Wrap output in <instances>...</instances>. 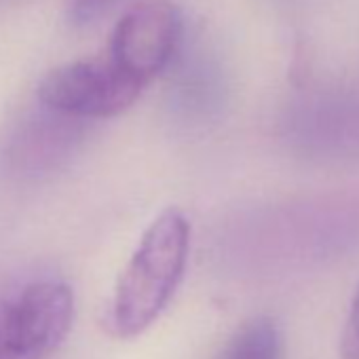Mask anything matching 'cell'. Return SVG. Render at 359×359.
I'll list each match as a JSON object with an SVG mask.
<instances>
[{
    "instance_id": "7",
    "label": "cell",
    "mask_w": 359,
    "mask_h": 359,
    "mask_svg": "<svg viewBox=\"0 0 359 359\" xmlns=\"http://www.w3.org/2000/svg\"><path fill=\"white\" fill-rule=\"evenodd\" d=\"M340 355L342 359H359V287L351 300V309L340 336Z\"/></svg>"
},
{
    "instance_id": "3",
    "label": "cell",
    "mask_w": 359,
    "mask_h": 359,
    "mask_svg": "<svg viewBox=\"0 0 359 359\" xmlns=\"http://www.w3.org/2000/svg\"><path fill=\"white\" fill-rule=\"evenodd\" d=\"M144 87L104 51L49 70L39 83V100L64 118H110L131 108Z\"/></svg>"
},
{
    "instance_id": "5",
    "label": "cell",
    "mask_w": 359,
    "mask_h": 359,
    "mask_svg": "<svg viewBox=\"0 0 359 359\" xmlns=\"http://www.w3.org/2000/svg\"><path fill=\"white\" fill-rule=\"evenodd\" d=\"M218 359H281V334L273 319L245 321L226 342Z\"/></svg>"
},
{
    "instance_id": "6",
    "label": "cell",
    "mask_w": 359,
    "mask_h": 359,
    "mask_svg": "<svg viewBox=\"0 0 359 359\" xmlns=\"http://www.w3.org/2000/svg\"><path fill=\"white\" fill-rule=\"evenodd\" d=\"M125 0H70V20L76 26H91L110 15Z\"/></svg>"
},
{
    "instance_id": "1",
    "label": "cell",
    "mask_w": 359,
    "mask_h": 359,
    "mask_svg": "<svg viewBox=\"0 0 359 359\" xmlns=\"http://www.w3.org/2000/svg\"><path fill=\"white\" fill-rule=\"evenodd\" d=\"M189 250L191 224L182 212L165 210L150 222L106 309L104 323L112 336H140L161 317L184 277Z\"/></svg>"
},
{
    "instance_id": "4",
    "label": "cell",
    "mask_w": 359,
    "mask_h": 359,
    "mask_svg": "<svg viewBox=\"0 0 359 359\" xmlns=\"http://www.w3.org/2000/svg\"><path fill=\"white\" fill-rule=\"evenodd\" d=\"M182 11L173 0H137L116 22L106 53L148 85L171 62L182 39Z\"/></svg>"
},
{
    "instance_id": "2",
    "label": "cell",
    "mask_w": 359,
    "mask_h": 359,
    "mask_svg": "<svg viewBox=\"0 0 359 359\" xmlns=\"http://www.w3.org/2000/svg\"><path fill=\"white\" fill-rule=\"evenodd\" d=\"M74 294L41 279L0 294V359H47L72 330Z\"/></svg>"
}]
</instances>
